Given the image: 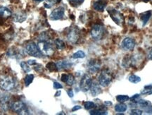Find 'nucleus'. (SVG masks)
Listing matches in <instances>:
<instances>
[{"instance_id":"nucleus-15","label":"nucleus","mask_w":152,"mask_h":115,"mask_svg":"<svg viewBox=\"0 0 152 115\" xmlns=\"http://www.w3.org/2000/svg\"><path fill=\"white\" fill-rule=\"evenodd\" d=\"M90 91L92 93V96H96L101 93V89L100 88V86L97 83L92 82V86L90 88Z\"/></svg>"},{"instance_id":"nucleus-6","label":"nucleus","mask_w":152,"mask_h":115,"mask_svg":"<svg viewBox=\"0 0 152 115\" xmlns=\"http://www.w3.org/2000/svg\"><path fill=\"white\" fill-rule=\"evenodd\" d=\"M11 108L13 111L19 114H29L28 108L24 102L21 101H17L12 104Z\"/></svg>"},{"instance_id":"nucleus-9","label":"nucleus","mask_w":152,"mask_h":115,"mask_svg":"<svg viewBox=\"0 0 152 115\" xmlns=\"http://www.w3.org/2000/svg\"><path fill=\"white\" fill-rule=\"evenodd\" d=\"M111 17L113 19V21L118 25H121L124 22V16L123 15L117 10L112 9L111 10H108Z\"/></svg>"},{"instance_id":"nucleus-17","label":"nucleus","mask_w":152,"mask_h":115,"mask_svg":"<svg viewBox=\"0 0 152 115\" xmlns=\"http://www.w3.org/2000/svg\"><path fill=\"white\" fill-rule=\"evenodd\" d=\"M106 2H104L103 1H97L94 3L93 7L96 11H103L106 7Z\"/></svg>"},{"instance_id":"nucleus-12","label":"nucleus","mask_w":152,"mask_h":115,"mask_svg":"<svg viewBox=\"0 0 152 115\" xmlns=\"http://www.w3.org/2000/svg\"><path fill=\"white\" fill-rule=\"evenodd\" d=\"M65 9L63 7H59L56 8L55 9L52 11V12L50 14V19L53 21H57L61 19L64 16Z\"/></svg>"},{"instance_id":"nucleus-32","label":"nucleus","mask_w":152,"mask_h":115,"mask_svg":"<svg viewBox=\"0 0 152 115\" xmlns=\"http://www.w3.org/2000/svg\"><path fill=\"white\" fill-rule=\"evenodd\" d=\"M130 114L132 115H141L142 114V110H137V109H134L130 111Z\"/></svg>"},{"instance_id":"nucleus-7","label":"nucleus","mask_w":152,"mask_h":115,"mask_svg":"<svg viewBox=\"0 0 152 115\" xmlns=\"http://www.w3.org/2000/svg\"><path fill=\"white\" fill-rule=\"evenodd\" d=\"M92 84V79L91 76L88 74H85L81 78L80 83V88L82 91L87 92L90 90L91 86Z\"/></svg>"},{"instance_id":"nucleus-4","label":"nucleus","mask_w":152,"mask_h":115,"mask_svg":"<svg viewBox=\"0 0 152 115\" xmlns=\"http://www.w3.org/2000/svg\"><path fill=\"white\" fill-rule=\"evenodd\" d=\"M91 36L95 40H99L103 38L105 34V29L101 24H95L91 30Z\"/></svg>"},{"instance_id":"nucleus-43","label":"nucleus","mask_w":152,"mask_h":115,"mask_svg":"<svg viewBox=\"0 0 152 115\" xmlns=\"http://www.w3.org/2000/svg\"><path fill=\"white\" fill-rule=\"evenodd\" d=\"M35 1H44V0H35Z\"/></svg>"},{"instance_id":"nucleus-5","label":"nucleus","mask_w":152,"mask_h":115,"mask_svg":"<svg viewBox=\"0 0 152 115\" xmlns=\"http://www.w3.org/2000/svg\"><path fill=\"white\" fill-rule=\"evenodd\" d=\"M25 51L28 53L29 55L32 56V57H38V58H41L43 56L42 52L40 49L38 47V45H36L35 42H32L28 43L26 45V48H25Z\"/></svg>"},{"instance_id":"nucleus-20","label":"nucleus","mask_w":152,"mask_h":115,"mask_svg":"<svg viewBox=\"0 0 152 115\" xmlns=\"http://www.w3.org/2000/svg\"><path fill=\"white\" fill-rule=\"evenodd\" d=\"M89 114L92 115H104L107 114V111L104 107H101V109H97V110H91Z\"/></svg>"},{"instance_id":"nucleus-19","label":"nucleus","mask_w":152,"mask_h":115,"mask_svg":"<svg viewBox=\"0 0 152 115\" xmlns=\"http://www.w3.org/2000/svg\"><path fill=\"white\" fill-rule=\"evenodd\" d=\"M127 110V106L124 104L123 102H121L119 104H117L115 106V110L117 112H125Z\"/></svg>"},{"instance_id":"nucleus-25","label":"nucleus","mask_w":152,"mask_h":115,"mask_svg":"<svg viewBox=\"0 0 152 115\" xmlns=\"http://www.w3.org/2000/svg\"><path fill=\"white\" fill-rule=\"evenodd\" d=\"M46 67L47 68L50 72H55V71L58 70V68L57 66V64L54 62H49L47 64Z\"/></svg>"},{"instance_id":"nucleus-39","label":"nucleus","mask_w":152,"mask_h":115,"mask_svg":"<svg viewBox=\"0 0 152 115\" xmlns=\"http://www.w3.org/2000/svg\"><path fill=\"white\" fill-rule=\"evenodd\" d=\"M148 59L149 60H152V49L150 50V52H149V54H148Z\"/></svg>"},{"instance_id":"nucleus-10","label":"nucleus","mask_w":152,"mask_h":115,"mask_svg":"<svg viewBox=\"0 0 152 115\" xmlns=\"http://www.w3.org/2000/svg\"><path fill=\"white\" fill-rule=\"evenodd\" d=\"M136 42L133 38L127 37L124 38L121 42V47L125 51H133L135 48Z\"/></svg>"},{"instance_id":"nucleus-14","label":"nucleus","mask_w":152,"mask_h":115,"mask_svg":"<svg viewBox=\"0 0 152 115\" xmlns=\"http://www.w3.org/2000/svg\"><path fill=\"white\" fill-rule=\"evenodd\" d=\"M73 64L69 61L67 60H63V61H59L57 64L58 70H62V69H68L72 66Z\"/></svg>"},{"instance_id":"nucleus-11","label":"nucleus","mask_w":152,"mask_h":115,"mask_svg":"<svg viewBox=\"0 0 152 115\" xmlns=\"http://www.w3.org/2000/svg\"><path fill=\"white\" fill-rule=\"evenodd\" d=\"M87 68L88 71H89L90 73L95 74L98 72L100 70V68H101V62L99 60H91L87 64Z\"/></svg>"},{"instance_id":"nucleus-34","label":"nucleus","mask_w":152,"mask_h":115,"mask_svg":"<svg viewBox=\"0 0 152 115\" xmlns=\"http://www.w3.org/2000/svg\"><path fill=\"white\" fill-rule=\"evenodd\" d=\"M54 88L55 89H61V88H63V86H62L61 84H60L58 82H54Z\"/></svg>"},{"instance_id":"nucleus-29","label":"nucleus","mask_w":152,"mask_h":115,"mask_svg":"<svg viewBox=\"0 0 152 115\" xmlns=\"http://www.w3.org/2000/svg\"><path fill=\"white\" fill-rule=\"evenodd\" d=\"M21 66L23 70L25 72H26V73H28V72H30V70H31L30 66H29V64L28 63L25 62H22L21 63Z\"/></svg>"},{"instance_id":"nucleus-35","label":"nucleus","mask_w":152,"mask_h":115,"mask_svg":"<svg viewBox=\"0 0 152 115\" xmlns=\"http://www.w3.org/2000/svg\"><path fill=\"white\" fill-rule=\"evenodd\" d=\"M67 93H68V96L70 98H73V91L72 89H68V91H67Z\"/></svg>"},{"instance_id":"nucleus-1","label":"nucleus","mask_w":152,"mask_h":115,"mask_svg":"<svg viewBox=\"0 0 152 115\" xmlns=\"http://www.w3.org/2000/svg\"><path fill=\"white\" fill-rule=\"evenodd\" d=\"M15 81L10 76H4L0 78V88L5 91H11L15 88Z\"/></svg>"},{"instance_id":"nucleus-13","label":"nucleus","mask_w":152,"mask_h":115,"mask_svg":"<svg viewBox=\"0 0 152 115\" xmlns=\"http://www.w3.org/2000/svg\"><path fill=\"white\" fill-rule=\"evenodd\" d=\"M0 103H1V107L4 110H8L10 107H12V104L11 102L10 97L8 95H5L3 96L0 100Z\"/></svg>"},{"instance_id":"nucleus-3","label":"nucleus","mask_w":152,"mask_h":115,"mask_svg":"<svg viewBox=\"0 0 152 115\" xmlns=\"http://www.w3.org/2000/svg\"><path fill=\"white\" fill-rule=\"evenodd\" d=\"M113 80V76L108 69H104L99 76V84L102 87H107Z\"/></svg>"},{"instance_id":"nucleus-45","label":"nucleus","mask_w":152,"mask_h":115,"mask_svg":"<svg viewBox=\"0 0 152 115\" xmlns=\"http://www.w3.org/2000/svg\"><path fill=\"white\" fill-rule=\"evenodd\" d=\"M98 1H103V0H98Z\"/></svg>"},{"instance_id":"nucleus-8","label":"nucleus","mask_w":152,"mask_h":115,"mask_svg":"<svg viewBox=\"0 0 152 115\" xmlns=\"http://www.w3.org/2000/svg\"><path fill=\"white\" fill-rule=\"evenodd\" d=\"M80 38V31L77 27H73L67 34V40L71 44H75Z\"/></svg>"},{"instance_id":"nucleus-28","label":"nucleus","mask_w":152,"mask_h":115,"mask_svg":"<svg viewBox=\"0 0 152 115\" xmlns=\"http://www.w3.org/2000/svg\"><path fill=\"white\" fill-rule=\"evenodd\" d=\"M84 107L85 109L87 110H90L92 109H94L95 107V104L93 102H90V101H87L84 103Z\"/></svg>"},{"instance_id":"nucleus-18","label":"nucleus","mask_w":152,"mask_h":115,"mask_svg":"<svg viewBox=\"0 0 152 115\" xmlns=\"http://www.w3.org/2000/svg\"><path fill=\"white\" fill-rule=\"evenodd\" d=\"M151 16V11H146L142 13L140 15V19L142 20L143 23V25H145L147 24V23L148 22L149 19Z\"/></svg>"},{"instance_id":"nucleus-33","label":"nucleus","mask_w":152,"mask_h":115,"mask_svg":"<svg viewBox=\"0 0 152 115\" xmlns=\"http://www.w3.org/2000/svg\"><path fill=\"white\" fill-rule=\"evenodd\" d=\"M68 75L63 74L61 75V80L63 82L66 83L67 81H68Z\"/></svg>"},{"instance_id":"nucleus-2","label":"nucleus","mask_w":152,"mask_h":115,"mask_svg":"<svg viewBox=\"0 0 152 115\" xmlns=\"http://www.w3.org/2000/svg\"><path fill=\"white\" fill-rule=\"evenodd\" d=\"M38 47L42 54L47 56H51L55 51L54 45L49 40L38 42Z\"/></svg>"},{"instance_id":"nucleus-40","label":"nucleus","mask_w":152,"mask_h":115,"mask_svg":"<svg viewBox=\"0 0 152 115\" xmlns=\"http://www.w3.org/2000/svg\"><path fill=\"white\" fill-rule=\"evenodd\" d=\"M49 2L53 3V4H55V3H58L61 1V0H48Z\"/></svg>"},{"instance_id":"nucleus-31","label":"nucleus","mask_w":152,"mask_h":115,"mask_svg":"<svg viewBox=\"0 0 152 115\" xmlns=\"http://www.w3.org/2000/svg\"><path fill=\"white\" fill-rule=\"evenodd\" d=\"M73 6H78L84 1V0H68Z\"/></svg>"},{"instance_id":"nucleus-36","label":"nucleus","mask_w":152,"mask_h":115,"mask_svg":"<svg viewBox=\"0 0 152 115\" xmlns=\"http://www.w3.org/2000/svg\"><path fill=\"white\" fill-rule=\"evenodd\" d=\"M80 109H81V107H80V106H79V105H75V106H74L73 107L72 111H73V112H75V111H77V110H80Z\"/></svg>"},{"instance_id":"nucleus-41","label":"nucleus","mask_w":152,"mask_h":115,"mask_svg":"<svg viewBox=\"0 0 152 115\" xmlns=\"http://www.w3.org/2000/svg\"><path fill=\"white\" fill-rule=\"evenodd\" d=\"M105 104H106V105H112V102H109V101H106V102H104Z\"/></svg>"},{"instance_id":"nucleus-30","label":"nucleus","mask_w":152,"mask_h":115,"mask_svg":"<svg viewBox=\"0 0 152 115\" xmlns=\"http://www.w3.org/2000/svg\"><path fill=\"white\" fill-rule=\"evenodd\" d=\"M74 82H75V78H74L73 76L71 75V74L68 75V81H67L66 84L68 85H69V86H72V85H73Z\"/></svg>"},{"instance_id":"nucleus-38","label":"nucleus","mask_w":152,"mask_h":115,"mask_svg":"<svg viewBox=\"0 0 152 115\" xmlns=\"http://www.w3.org/2000/svg\"><path fill=\"white\" fill-rule=\"evenodd\" d=\"M139 97V94H137V95H135L134 96L132 97V98H130V99H131L133 101H135V100H136L137 98H138Z\"/></svg>"},{"instance_id":"nucleus-16","label":"nucleus","mask_w":152,"mask_h":115,"mask_svg":"<svg viewBox=\"0 0 152 115\" xmlns=\"http://www.w3.org/2000/svg\"><path fill=\"white\" fill-rule=\"evenodd\" d=\"M11 16V11L8 8L4 7H0V17L3 19H7Z\"/></svg>"},{"instance_id":"nucleus-37","label":"nucleus","mask_w":152,"mask_h":115,"mask_svg":"<svg viewBox=\"0 0 152 115\" xmlns=\"http://www.w3.org/2000/svg\"><path fill=\"white\" fill-rule=\"evenodd\" d=\"M27 63H28L29 65H34L37 64L36 63L35 60H28V61L27 62Z\"/></svg>"},{"instance_id":"nucleus-44","label":"nucleus","mask_w":152,"mask_h":115,"mask_svg":"<svg viewBox=\"0 0 152 115\" xmlns=\"http://www.w3.org/2000/svg\"><path fill=\"white\" fill-rule=\"evenodd\" d=\"M144 1H145V2H148L149 1H150V0H144Z\"/></svg>"},{"instance_id":"nucleus-22","label":"nucleus","mask_w":152,"mask_h":115,"mask_svg":"<svg viewBox=\"0 0 152 115\" xmlns=\"http://www.w3.org/2000/svg\"><path fill=\"white\" fill-rule=\"evenodd\" d=\"M25 19H26V14L25 13L20 12V13L15 15V20L18 21V22L21 23L25 21Z\"/></svg>"},{"instance_id":"nucleus-26","label":"nucleus","mask_w":152,"mask_h":115,"mask_svg":"<svg viewBox=\"0 0 152 115\" xmlns=\"http://www.w3.org/2000/svg\"><path fill=\"white\" fill-rule=\"evenodd\" d=\"M33 79H34V75H33V74H28V75H27L25 78V86H28L29 85L33 82Z\"/></svg>"},{"instance_id":"nucleus-23","label":"nucleus","mask_w":152,"mask_h":115,"mask_svg":"<svg viewBox=\"0 0 152 115\" xmlns=\"http://www.w3.org/2000/svg\"><path fill=\"white\" fill-rule=\"evenodd\" d=\"M129 81H130L133 84H138L141 81L140 77H139L138 76L135 75V74H132L129 76Z\"/></svg>"},{"instance_id":"nucleus-27","label":"nucleus","mask_w":152,"mask_h":115,"mask_svg":"<svg viewBox=\"0 0 152 115\" xmlns=\"http://www.w3.org/2000/svg\"><path fill=\"white\" fill-rule=\"evenodd\" d=\"M116 100L117 101H118L119 102H125L126 101H128L130 100V98L127 95H118L116 97Z\"/></svg>"},{"instance_id":"nucleus-42","label":"nucleus","mask_w":152,"mask_h":115,"mask_svg":"<svg viewBox=\"0 0 152 115\" xmlns=\"http://www.w3.org/2000/svg\"><path fill=\"white\" fill-rule=\"evenodd\" d=\"M61 91H58V92H57V93H56V94H55V96H56V97H58V96H59V95H61Z\"/></svg>"},{"instance_id":"nucleus-21","label":"nucleus","mask_w":152,"mask_h":115,"mask_svg":"<svg viewBox=\"0 0 152 115\" xmlns=\"http://www.w3.org/2000/svg\"><path fill=\"white\" fill-rule=\"evenodd\" d=\"M55 46L57 47V49H59V50H62V49H65V47H66L64 42L59 38H58L55 40Z\"/></svg>"},{"instance_id":"nucleus-24","label":"nucleus","mask_w":152,"mask_h":115,"mask_svg":"<svg viewBox=\"0 0 152 115\" xmlns=\"http://www.w3.org/2000/svg\"><path fill=\"white\" fill-rule=\"evenodd\" d=\"M85 57V54L83 51L79 50L73 54L72 57L73 59H83Z\"/></svg>"}]
</instances>
